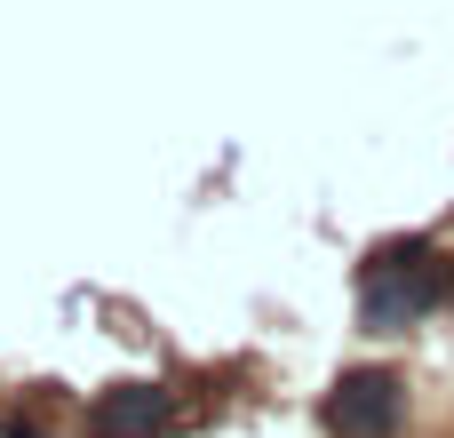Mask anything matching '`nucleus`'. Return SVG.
Segmentation results:
<instances>
[{"mask_svg": "<svg viewBox=\"0 0 454 438\" xmlns=\"http://www.w3.org/2000/svg\"><path fill=\"white\" fill-rule=\"evenodd\" d=\"M439 303H454V255L447 247H431V239H383L359 263V319H367V335H407Z\"/></svg>", "mask_w": 454, "mask_h": 438, "instance_id": "nucleus-1", "label": "nucleus"}, {"mask_svg": "<svg viewBox=\"0 0 454 438\" xmlns=\"http://www.w3.org/2000/svg\"><path fill=\"white\" fill-rule=\"evenodd\" d=\"M176 431V391L160 383H112L88 407V438H168Z\"/></svg>", "mask_w": 454, "mask_h": 438, "instance_id": "nucleus-3", "label": "nucleus"}, {"mask_svg": "<svg viewBox=\"0 0 454 438\" xmlns=\"http://www.w3.org/2000/svg\"><path fill=\"white\" fill-rule=\"evenodd\" d=\"M319 423H327V438H399V423H407V383L391 367H351L319 399Z\"/></svg>", "mask_w": 454, "mask_h": 438, "instance_id": "nucleus-2", "label": "nucleus"}]
</instances>
